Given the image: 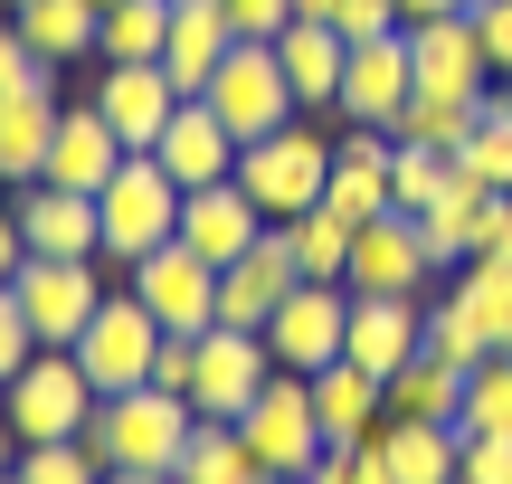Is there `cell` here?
I'll use <instances>...</instances> for the list:
<instances>
[{
  "mask_svg": "<svg viewBox=\"0 0 512 484\" xmlns=\"http://www.w3.org/2000/svg\"><path fill=\"white\" fill-rule=\"evenodd\" d=\"M294 247V266H304L313 285H342L351 276V219H332V209H304V219H275Z\"/></svg>",
  "mask_w": 512,
  "mask_h": 484,
  "instance_id": "836d02e7",
  "label": "cell"
},
{
  "mask_svg": "<svg viewBox=\"0 0 512 484\" xmlns=\"http://www.w3.org/2000/svg\"><path fill=\"white\" fill-rule=\"evenodd\" d=\"M0 418H10L19 447H57V437H86L95 418V380L76 371V352H29V371L0 380Z\"/></svg>",
  "mask_w": 512,
  "mask_h": 484,
  "instance_id": "277c9868",
  "label": "cell"
},
{
  "mask_svg": "<svg viewBox=\"0 0 512 484\" xmlns=\"http://www.w3.org/2000/svg\"><path fill=\"white\" fill-rule=\"evenodd\" d=\"M86 105L124 133V152H152V143H162V124L181 114V86H171L162 57H133V67H105V76H95Z\"/></svg>",
  "mask_w": 512,
  "mask_h": 484,
  "instance_id": "5bb4252c",
  "label": "cell"
},
{
  "mask_svg": "<svg viewBox=\"0 0 512 484\" xmlns=\"http://www.w3.org/2000/svg\"><path fill=\"white\" fill-rule=\"evenodd\" d=\"M171 48V0H114L95 19V67H133V57Z\"/></svg>",
  "mask_w": 512,
  "mask_h": 484,
  "instance_id": "1f68e13d",
  "label": "cell"
},
{
  "mask_svg": "<svg viewBox=\"0 0 512 484\" xmlns=\"http://www.w3.org/2000/svg\"><path fill=\"white\" fill-rule=\"evenodd\" d=\"M105 484H181V475H105Z\"/></svg>",
  "mask_w": 512,
  "mask_h": 484,
  "instance_id": "816d5d0a",
  "label": "cell"
},
{
  "mask_svg": "<svg viewBox=\"0 0 512 484\" xmlns=\"http://www.w3.org/2000/svg\"><path fill=\"white\" fill-rule=\"evenodd\" d=\"M294 285H304V266H294L285 228H266V238H256L238 266H219V323H238V333H266L275 304H285Z\"/></svg>",
  "mask_w": 512,
  "mask_h": 484,
  "instance_id": "2e32d148",
  "label": "cell"
},
{
  "mask_svg": "<svg viewBox=\"0 0 512 484\" xmlns=\"http://www.w3.org/2000/svg\"><path fill=\"white\" fill-rule=\"evenodd\" d=\"M190 428H200V409H190L181 390H114V399H95V418H86V447L105 456V475H171L181 466V447H190Z\"/></svg>",
  "mask_w": 512,
  "mask_h": 484,
  "instance_id": "7a4b0ae2",
  "label": "cell"
},
{
  "mask_svg": "<svg viewBox=\"0 0 512 484\" xmlns=\"http://www.w3.org/2000/svg\"><path fill=\"white\" fill-rule=\"evenodd\" d=\"M247 447L266 475H313V456H323V409H313V380L304 371H275L266 390L247 399Z\"/></svg>",
  "mask_w": 512,
  "mask_h": 484,
  "instance_id": "ba28073f",
  "label": "cell"
},
{
  "mask_svg": "<svg viewBox=\"0 0 512 484\" xmlns=\"http://www.w3.org/2000/svg\"><path fill=\"white\" fill-rule=\"evenodd\" d=\"M275 380L266 333H238V323H209L200 333V371H190V409L200 418H247V399Z\"/></svg>",
  "mask_w": 512,
  "mask_h": 484,
  "instance_id": "8fae6325",
  "label": "cell"
},
{
  "mask_svg": "<svg viewBox=\"0 0 512 484\" xmlns=\"http://www.w3.org/2000/svg\"><path fill=\"white\" fill-rule=\"evenodd\" d=\"M456 409H465V371L456 361L418 352V361L389 371V418H446V428H456Z\"/></svg>",
  "mask_w": 512,
  "mask_h": 484,
  "instance_id": "d6a6232c",
  "label": "cell"
},
{
  "mask_svg": "<svg viewBox=\"0 0 512 484\" xmlns=\"http://www.w3.org/2000/svg\"><path fill=\"white\" fill-rule=\"evenodd\" d=\"M456 437H512V352H484L475 371H465Z\"/></svg>",
  "mask_w": 512,
  "mask_h": 484,
  "instance_id": "e575fe53",
  "label": "cell"
},
{
  "mask_svg": "<svg viewBox=\"0 0 512 484\" xmlns=\"http://www.w3.org/2000/svg\"><path fill=\"white\" fill-rule=\"evenodd\" d=\"M275 484H304V475H275Z\"/></svg>",
  "mask_w": 512,
  "mask_h": 484,
  "instance_id": "11a10c76",
  "label": "cell"
},
{
  "mask_svg": "<svg viewBox=\"0 0 512 484\" xmlns=\"http://www.w3.org/2000/svg\"><path fill=\"white\" fill-rule=\"evenodd\" d=\"M19 484H105V456L86 437H57V447H19Z\"/></svg>",
  "mask_w": 512,
  "mask_h": 484,
  "instance_id": "74e56055",
  "label": "cell"
},
{
  "mask_svg": "<svg viewBox=\"0 0 512 484\" xmlns=\"http://www.w3.org/2000/svg\"><path fill=\"white\" fill-rule=\"evenodd\" d=\"M219 19L238 38H285L294 29V0H219Z\"/></svg>",
  "mask_w": 512,
  "mask_h": 484,
  "instance_id": "7bdbcfd3",
  "label": "cell"
},
{
  "mask_svg": "<svg viewBox=\"0 0 512 484\" xmlns=\"http://www.w3.org/2000/svg\"><path fill=\"white\" fill-rule=\"evenodd\" d=\"M0 484H19V466H10V475H0Z\"/></svg>",
  "mask_w": 512,
  "mask_h": 484,
  "instance_id": "9f6ffc18",
  "label": "cell"
},
{
  "mask_svg": "<svg viewBox=\"0 0 512 484\" xmlns=\"http://www.w3.org/2000/svg\"><path fill=\"white\" fill-rule=\"evenodd\" d=\"M275 57H285V86L304 114H332L342 105V67H351V38L332 29V19H294L285 38H275Z\"/></svg>",
  "mask_w": 512,
  "mask_h": 484,
  "instance_id": "7402d4cb",
  "label": "cell"
},
{
  "mask_svg": "<svg viewBox=\"0 0 512 484\" xmlns=\"http://www.w3.org/2000/svg\"><path fill=\"white\" fill-rule=\"evenodd\" d=\"M484 209H494V190H484V181H475V171H465V162H456V181H446L437 200L418 209V228H427V257H437L446 276L484 257Z\"/></svg>",
  "mask_w": 512,
  "mask_h": 484,
  "instance_id": "cb8c5ba5",
  "label": "cell"
},
{
  "mask_svg": "<svg viewBox=\"0 0 512 484\" xmlns=\"http://www.w3.org/2000/svg\"><path fill=\"white\" fill-rule=\"evenodd\" d=\"M332 29L361 48V38H399L408 19H399V0H332Z\"/></svg>",
  "mask_w": 512,
  "mask_h": 484,
  "instance_id": "60d3db41",
  "label": "cell"
},
{
  "mask_svg": "<svg viewBox=\"0 0 512 484\" xmlns=\"http://www.w3.org/2000/svg\"><path fill=\"white\" fill-rule=\"evenodd\" d=\"M475 19V38H484V67L512 76V0H484V10H465Z\"/></svg>",
  "mask_w": 512,
  "mask_h": 484,
  "instance_id": "bcb514c9",
  "label": "cell"
},
{
  "mask_svg": "<svg viewBox=\"0 0 512 484\" xmlns=\"http://www.w3.org/2000/svg\"><path fill=\"white\" fill-rule=\"evenodd\" d=\"M181 200H190V190L162 171V152H124V162H114V181L95 190V257L133 276L152 247L181 238Z\"/></svg>",
  "mask_w": 512,
  "mask_h": 484,
  "instance_id": "6da1fadb",
  "label": "cell"
},
{
  "mask_svg": "<svg viewBox=\"0 0 512 484\" xmlns=\"http://www.w3.org/2000/svg\"><path fill=\"white\" fill-rule=\"evenodd\" d=\"M200 105L219 114L228 133H238V152L256 143V133H275V124H294V86H285V57H275V38H238V48L219 57V76L200 86Z\"/></svg>",
  "mask_w": 512,
  "mask_h": 484,
  "instance_id": "5b68a950",
  "label": "cell"
},
{
  "mask_svg": "<svg viewBox=\"0 0 512 484\" xmlns=\"http://www.w3.org/2000/svg\"><path fill=\"white\" fill-rule=\"evenodd\" d=\"M446 10H484V0H446Z\"/></svg>",
  "mask_w": 512,
  "mask_h": 484,
  "instance_id": "f5cc1de1",
  "label": "cell"
},
{
  "mask_svg": "<svg viewBox=\"0 0 512 484\" xmlns=\"http://www.w3.org/2000/svg\"><path fill=\"white\" fill-rule=\"evenodd\" d=\"M19 238L29 257H95V190H57V181H19Z\"/></svg>",
  "mask_w": 512,
  "mask_h": 484,
  "instance_id": "44dd1931",
  "label": "cell"
},
{
  "mask_svg": "<svg viewBox=\"0 0 512 484\" xmlns=\"http://www.w3.org/2000/svg\"><path fill=\"white\" fill-rule=\"evenodd\" d=\"M313 409H323V447H351L389 418V380H370L361 361H323L313 371Z\"/></svg>",
  "mask_w": 512,
  "mask_h": 484,
  "instance_id": "4316f807",
  "label": "cell"
},
{
  "mask_svg": "<svg viewBox=\"0 0 512 484\" xmlns=\"http://www.w3.org/2000/svg\"><path fill=\"white\" fill-rule=\"evenodd\" d=\"M446 295L465 304V323L484 333V352H512V257H475L456 266V285Z\"/></svg>",
  "mask_w": 512,
  "mask_h": 484,
  "instance_id": "4dcf8cb0",
  "label": "cell"
},
{
  "mask_svg": "<svg viewBox=\"0 0 512 484\" xmlns=\"http://www.w3.org/2000/svg\"><path fill=\"white\" fill-rule=\"evenodd\" d=\"M380 456H389V484H456L465 475V437L446 418H380Z\"/></svg>",
  "mask_w": 512,
  "mask_h": 484,
  "instance_id": "d4e9b609",
  "label": "cell"
},
{
  "mask_svg": "<svg viewBox=\"0 0 512 484\" xmlns=\"http://www.w3.org/2000/svg\"><path fill=\"white\" fill-rule=\"evenodd\" d=\"M19 466V437H10V418H0V475H10Z\"/></svg>",
  "mask_w": 512,
  "mask_h": 484,
  "instance_id": "681fc988",
  "label": "cell"
},
{
  "mask_svg": "<svg viewBox=\"0 0 512 484\" xmlns=\"http://www.w3.org/2000/svg\"><path fill=\"white\" fill-rule=\"evenodd\" d=\"M294 19H332V0H294Z\"/></svg>",
  "mask_w": 512,
  "mask_h": 484,
  "instance_id": "f907efd6",
  "label": "cell"
},
{
  "mask_svg": "<svg viewBox=\"0 0 512 484\" xmlns=\"http://www.w3.org/2000/svg\"><path fill=\"white\" fill-rule=\"evenodd\" d=\"M408 57H418V95H465V105H484V86H494L484 38H475V19H465V10L418 19V29H408Z\"/></svg>",
  "mask_w": 512,
  "mask_h": 484,
  "instance_id": "e0dca14e",
  "label": "cell"
},
{
  "mask_svg": "<svg viewBox=\"0 0 512 484\" xmlns=\"http://www.w3.org/2000/svg\"><path fill=\"white\" fill-rule=\"evenodd\" d=\"M456 181V152H427V143H399V171H389V209H408L418 219L437 190Z\"/></svg>",
  "mask_w": 512,
  "mask_h": 484,
  "instance_id": "8d00e7d4",
  "label": "cell"
},
{
  "mask_svg": "<svg viewBox=\"0 0 512 484\" xmlns=\"http://www.w3.org/2000/svg\"><path fill=\"white\" fill-rule=\"evenodd\" d=\"M304 484H389V456H380V437H351V447H323V456H313Z\"/></svg>",
  "mask_w": 512,
  "mask_h": 484,
  "instance_id": "f35d334b",
  "label": "cell"
},
{
  "mask_svg": "<svg viewBox=\"0 0 512 484\" xmlns=\"http://www.w3.org/2000/svg\"><path fill=\"white\" fill-rule=\"evenodd\" d=\"M190 371H200V333H162V352H152V390H181L190 399Z\"/></svg>",
  "mask_w": 512,
  "mask_h": 484,
  "instance_id": "f6af8a7d",
  "label": "cell"
},
{
  "mask_svg": "<svg viewBox=\"0 0 512 484\" xmlns=\"http://www.w3.org/2000/svg\"><path fill=\"white\" fill-rule=\"evenodd\" d=\"M465 133H475V105H465V95H408V105H399V143L465 152Z\"/></svg>",
  "mask_w": 512,
  "mask_h": 484,
  "instance_id": "d590c367",
  "label": "cell"
},
{
  "mask_svg": "<svg viewBox=\"0 0 512 484\" xmlns=\"http://www.w3.org/2000/svg\"><path fill=\"white\" fill-rule=\"evenodd\" d=\"M19 266H29V238H19V209L0 200V285H19Z\"/></svg>",
  "mask_w": 512,
  "mask_h": 484,
  "instance_id": "7dc6e473",
  "label": "cell"
},
{
  "mask_svg": "<svg viewBox=\"0 0 512 484\" xmlns=\"http://www.w3.org/2000/svg\"><path fill=\"white\" fill-rule=\"evenodd\" d=\"M57 86H0V181H38L57 143Z\"/></svg>",
  "mask_w": 512,
  "mask_h": 484,
  "instance_id": "484cf974",
  "label": "cell"
},
{
  "mask_svg": "<svg viewBox=\"0 0 512 484\" xmlns=\"http://www.w3.org/2000/svg\"><path fill=\"white\" fill-rule=\"evenodd\" d=\"M171 475H181V484H275L266 466H256V447H247V428H238V418H200Z\"/></svg>",
  "mask_w": 512,
  "mask_h": 484,
  "instance_id": "f1b7e54d",
  "label": "cell"
},
{
  "mask_svg": "<svg viewBox=\"0 0 512 484\" xmlns=\"http://www.w3.org/2000/svg\"><path fill=\"white\" fill-rule=\"evenodd\" d=\"M133 295H143V314L162 323V333H209V323H219V266L171 238V247H152V257L133 266Z\"/></svg>",
  "mask_w": 512,
  "mask_h": 484,
  "instance_id": "30bf717a",
  "label": "cell"
},
{
  "mask_svg": "<svg viewBox=\"0 0 512 484\" xmlns=\"http://www.w3.org/2000/svg\"><path fill=\"white\" fill-rule=\"evenodd\" d=\"M256 238H266V209H256L238 181H209V190L181 200V247H200L209 266H238Z\"/></svg>",
  "mask_w": 512,
  "mask_h": 484,
  "instance_id": "ffe728a7",
  "label": "cell"
},
{
  "mask_svg": "<svg viewBox=\"0 0 512 484\" xmlns=\"http://www.w3.org/2000/svg\"><path fill=\"white\" fill-rule=\"evenodd\" d=\"M19 38H29V57H48V67H76V57H95V0H19Z\"/></svg>",
  "mask_w": 512,
  "mask_h": 484,
  "instance_id": "f546056e",
  "label": "cell"
},
{
  "mask_svg": "<svg viewBox=\"0 0 512 484\" xmlns=\"http://www.w3.org/2000/svg\"><path fill=\"white\" fill-rule=\"evenodd\" d=\"M437 276V257H427V228L408 219V209H380V219L351 228V295H418V285Z\"/></svg>",
  "mask_w": 512,
  "mask_h": 484,
  "instance_id": "7c38bea8",
  "label": "cell"
},
{
  "mask_svg": "<svg viewBox=\"0 0 512 484\" xmlns=\"http://www.w3.org/2000/svg\"><path fill=\"white\" fill-rule=\"evenodd\" d=\"M228 48H238V29L219 19V0H171V48H162V67H171V86H181V95H200L209 76H219Z\"/></svg>",
  "mask_w": 512,
  "mask_h": 484,
  "instance_id": "83f0119b",
  "label": "cell"
},
{
  "mask_svg": "<svg viewBox=\"0 0 512 484\" xmlns=\"http://www.w3.org/2000/svg\"><path fill=\"white\" fill-rule=\"evenodd\" d=\"M323 171H332V133L313 124V114H294V124L256 133V143L238 152V190L256 209L275 219H304V209H323Z\"/></svg>",
  "mask_w": 512,
  "mask_h": 484,
  "instance_id": "3957f363",
  "label": "cell"
},
{
  "mask_svg": "<svg viewBox=\"0 0 512 484\" xmlns=\"http://www.w3.org/2000/svg\"><path fill=\"white\" fill-rule=\"evenodd\" d=\"M418 95V57H408V29L399 38H361L351 48V67H342V124H380V133H399V105Z\"/></svg>",
  "mask_w": 512,
  "mask_h": 484,
  "instance_id": "4fadbf2b",
  "label": "cell"
},
{
  "mask_svg": "<svg viewBox=\"0 0 512 484\" xmlns=\"http://www.w3.org/2000/svg\"><path fill=\"white\" fill-rule=\"evenodd\" d=\"M342 342H351V285H294L285 304H275V323H266V352H275V371H323V361H342Z\"/></svg>",
  "mask_w": 512,
  "mask_h": 484,
  "instance_id": "9c48e42d",
  "label": "cell"
},
{
  "mask_svg": "<svg viewBox=\"0 0 512 484\" xmlns=\"http://www.w3.org/2000/svg\"><path fill=\"white\" fill-rule=\"evenodd\" d=\"M105 10H114V0H95V19H105Z\"/></svg>",
  "mask_w": 512,
  "mask_h": 484,
  "instance_id": "db71d44e",
  "label": "cell"
},
{
  "mask_svg": "<svg viewBox=\"0 0 512 484\" xmlns=\"http://www.w3.org/2000/svg\"><path fill=\"white\" fill-rule=\"evenodd\" d=\"M152 352H162V323L143 314V295H133V285H114V295L95 304V323L76 333V371L95 380V399L143 390V380H152Z\"/></svg>",
  "mask_w": 512,
  "mask_h": 484,
  "instance_id": "52a82bcc",
  "label": "cell"
},
{
  "mask_svg": "<svg viewBox=\"0 0 512 484\" xmlns=\"http://www.w3.org/2000/svg\"><path fill=\"white\" fill-rule=\"evenodd\" d=\"M114 162H124V133H114L95 105H57V143H48V171H38V181H57V190H105Z\"/></svg>",
  "mask_w": 512,
  "mask_h": 484,
  "instance_id": "603a6c76",
  "label": "cell"
},
{
  "mask_svg": "<svg viewBox=\"0 0 512 484\" xmlns=\"http://www.w3.org/2000/svg\"><path fill=\"white\" fill-rule=\"evenodd\" d=\"M389 171H399V133L380 124H342V143H332V171H323V209L332 219H380L389 209Z\"/></svg>",
  "mask_w": 512,
  "mask_h": 484,
  "instance_id": "9a60e30c",
  "label": "cell"
},
{
  "mask_svg": "<svg viewBox=\"0 0 512 484\" xmlns=\"http://www.w3.org/2000/svg\"><path fill=\"white\" fill-rule=\"evenodd\" d=\"M29 352H38V333H29V314H19V295L0 285V380L29 371Z\"/></svg>",
  "mask_w": 512,
  "mask_h": 484,
  "instance_id": "ee69618b",
  "label": "cell"
},
{
  "mask_svg": "<svg viewBox=\"0 0 512 484\" xmlns=\"http://www.w3.org/2000/svg\"><path fill=\"white\" fill-rule=\"evenodd\" d=\"M0 10H19V0H0Z\"/></svg>",
  "mask_w": 512,
  "mask_h": 484,
  "instance_id": "6f0895ef",
  "label": "cell"
},
{
  "mask_svg": "<svg viewBox=\"0 0 512 484\" xmlns=\"http://www.w3.org/2000/svg\"><path fill=\"white\" fill-rule=\"evenodd\" d=\"M427 352V304L418 295H351V342L342 361H361L370 380H389L399 361Z\"/></svg>",
  "mask_w": 512,
  "mask_h": 484,
  "instance_id": "ac0fdd59",
  "label": "cell"
},
{
  "mask_svg": "<svg viewBox=\"0 0 512 484\" xmlns=\"http://www.w3.org/2000/svg\"><path fill=\"white\" fill-rule=\"evenodd\" d=\"M152 152H162V171H171V181H181V190L238 181V133H228L219 114L200 105V95H181V114H171V124H162V143H152Z\"/></svg>",
  "mask_w": 512,
  "mask_h": 484,
  "instance_id": "d6986e66",
  "label": "cell"
},
{
  "mask_svg": "<svg viewBox=\"0 0 512 484\" xmlns=\"http://www.w3.org/2000/svg\"><path fill=\"white\" fill-rule=\"evenodd\" d=\"M105 257H29L19 266V314H29V333H38V352H76V333L95 323V304L114 295L105 276H95Z\"/></svg>",
  "mask_w": 512,
  "mask_h": 484,
  "instance_id": "8992f818",
  "label": "cell"
},
{
  "mask_svg": "<svg viewBox=\"0 0 512 484\" xmlns=\"http://www.w3.org/2000/svg\"><path fill=\"white\" fill-rule=\"evenodd\" d=\"M0 86H57L48 57H29V38H19V19L0 10Z\"/></svg>",
  "mask_w": 512,
  "mask_h": 484,
  "instance_id": "b9f144b4",
  "label": "cell"
},
{
  "mask_svg": "<svg viewBox=\"0 0 512 484\" xmlns=\"http://www.w3.org/2000/svg\"><path fill=\"white\" fill-rule=\"evenodd\" d=\"M427 352H437V361H456V371H475V361H484V333L465 323V304H456V295H446V304H427Z\"/></svg>",
  "mask_w": 512,
  "mask_h": 484,
  "instance_id": "ab89813d",
  "label": "cell"
},
{
  "mask_svg": "<svg viewBox=\"0 0 512 484\" xmlns=\"http://www.w3.org/2000/svg\"><path fill=\"white\" fill-rule=\"evenodd\" d=\"M484 257H512V200L494 190V209H484Z\"/></svg>",
  "mask_w": 512,
  "mask_h": 484,
  "instance_id": "c3c4849f",
  "label": "cell"
}]
</instances>
